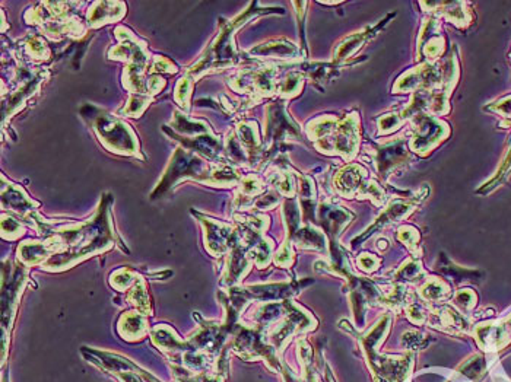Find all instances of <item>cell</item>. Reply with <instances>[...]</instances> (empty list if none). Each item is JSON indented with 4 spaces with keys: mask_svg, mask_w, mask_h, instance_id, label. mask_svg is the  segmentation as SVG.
Listing matches in <instances>:
<instances>
[{
    "mask_svg": "<svg viewBox=\"0 0 511 382\" xmlns=\"http://www.w3.org/2000/svg\"><path fill=\"white\" fill-rule=\"evenodd\" d=\"M127 301L130 304H133L140 314L148 315L151 312V307H149V297L147 292V286L144 279H142L139 275L136 277V280L133 282L132 289L127 293Z\"/></svg>",
    "mask_w": 511,
    "mask_h": 382,
    "instance_id": "4316f807",
    "label": "cell"
},
{
    "mask_svg": "<svg viewBox=\"0 0 511 382\" xmlns=\"http://www.w3.org/2000/svg\"><path fill=\"white\" fill-rule=\"evenodd\" d=\"M278 201H279L278 194H275V193H268L266 196L259 197V200L254 201V208L259 209V211L272 209V208H275V206L278 204Z\"/></svg>",
    "mask_w": 511,
    "mask_h": 382,
    "instance_id": "7bdbcfd3",
    "label": "cell"
},
{
    "mask_svg": "<svg viewBox=\"0 0 511 382\" xmlns=\"http://www.w3.org/2000/svg\"><path fill=\"white\" fill-rule=\"evenodd\" d=\"M352 218L354 215L345 208H337V206L330 204L320 206V222L332 238L337 237L340 230L351 222Z\"/></svg>",
    "mask_w": 511,
    "mask_h": 382,
    "instance_id": "d6986e66",
    "label": "cell"
},
{
    "mask_svg": "<svg viewBox=\"0 0 511 382\" xmlns=\"http://www.w3.org/2000/svg\"><path fill=\"white\" fill-rule=\"evenodd\" d=\"M389 18H393V15H390ZM383 19L381 23L376 25V26H368L365 29H362V31L357 33V34H352L351 37L345 38L342 43H340L336 50H334V62H342L345 60V58H348L349 55H352L361 46H364L368 40H372L377 31H380L381 26L384 23H387V19Z\"/></svg>",
    "mask_w": 511,
    "mask_h": 382,
    "instance_id": "ac0fdd59",
    "label": "cell"
},
{
    "mask_svg": "<svg viewBox=\"0 0 511 382\" xmlns=\"http://www.w3.org/2000/svg\"><path fill=\"white\" fill-rule=\"evenodd\" d=\"M125 12L126 6L120 2H97L88 12V21L93 28H98L104 23L122 19Z\"/></svg>",
    "mask_w": 511,
    "mask_h": 382,
    "instance_id": "7402d4cb",
    "label": "cell"
},
{
    "mask_svg": "<svg viewBox=\"0 0 511 382\" xmlns=\"http://www.w3.org/2000/svg\"><path fill=\"white\" fill-rule=\"evenodd\" d=\"M510 169H511V146H510V149H508V152H507L504 161L501 162V165H500L497 174L494 175V177H492L484 187H482L480 190H478V193H488V191H492L494 189H497L500 184L504 183V180L507 179V175H508Z\"/></svg>",
    "mask_w": 511,
    "mask_h": 382,
    "instance_id": "1f68e13d",
    "label": "cell"
},
{
    "mask_svg": "<svg viewBox=\"0 0 511 382\" xmlns=\"http://www.w3.org/2000/svg\"><path fill=\"white\" fill-rule=\"evenodd\" d=\"M295 243L300 248H311V250H325L326 248V237L325 235L311 225H305L304 228L298 229L291 243Z\"/></svg>",
    "mask_w": 511,
    "mask_h": 382,
    "instance_id": "d4e9b609",
    "label": "cell"
},
{
    "mask_svg": "<svg viewBox=\"0 0 511 382\" xmlns=\"http://www.w3.org/2000/svg\"><path fill=\"white\" fill-rule=\"evenodd\" d=\"M454 305H456L458 308H460L462 311H469L475 307L476 304V295L470 290V289H462L456 293V297H454L453 299Z\"/></svg>",
    "mask_w": 511,
    "mask_h": 382,
    "instance_id": "74e56055",
    "label": "cell"
},
{
    "mask_svg": "<svg viewBox=\"0 0 511 382\" xmlns=\"http://www.w3.org/2000/svg\"><path fill=\"white\" fill-rule=\"evenodd\" d=\"M428 191H430V189H428L427 184H425L423 190H419V191H418L412 198H409V200H404V198L391 200V201L389 203L387 208L384 209V212L377 218V221H376L370 228H368V229L365 230V233H364V235H359L358 238L354 240V244L367 240L374 230H377V229H380V228H383V226H386V225L394 223V222H397V221L404 219L405 216H408V215L415 209V206L419 204V203H422V201L425 200V197L428 196Z\"/></svg>",
    "mask_w": 511,
    "mask_h": 382,
    "instance_id": "ba28073f",
    "label": "cell"
},
{
    "mask_svg": "<svg viewBox=\"0 0 511 382\" xmlns=\"http://www.w3.org/2000/svg\"><path fill=\"white\" fill-rule=\"evenodd\" d=\"M448 286L438 279H428L421 289V298L425 302H440L448 297Z\"/></svg>",
    "mask_w": 511,
    "mask_h": 382,
    "instance_id": "f1b7e54d",
    "label": "cell"
},
{
    "mask_svg": "<svg viewBox=\"0 0 511 382\" xmlns=\"http://www.w3.org/2000/svg\"><path fill=\"white\" fill-rule=\"evenodd\" d=\"M191 90H193V80L190 78H183L180 79L177 87H176V101L181 105L186 107V110L189 108V100L191 95Z\"/></svg>",
    "mask_w": 511,
    "mask_h": 382,
    "instance_id": "8d00e7d4",
    "label": "cell"
},
{
    "mask_svg": "<svg viewBox=\"0 0 511 382\" xmlns=\"http://www.w3.org/2000/svg\"><path fill=\"white\" fill-rule=\"evenodd\" d=\"M397 238H399L401 243L408 245L412 251H415L418 248L419 232L413 226H402L399 229V233H397Z\"/></svg>",
    "mask_w": 511,
    "mask_h": 382,
    "instance_id": "f35d334b",
    "label": "cell"
},
{
    "mask_svg": "<svg viewBox=\"0 0 511 382\" xmlns=\"http://www.w3.org/2000/svg\"><path fill=\"white\" fill-rule=\"evenodd\" d=\"M82 351L90 359V362L100 366L102 371L115 375L120 382H161L125 356L87 347H83Z\"/></svg>",
    "mask_w": 511,
    "mask_h": 382,
    "instance_id": "5b68a950",
    "label": "cell"
},
{
    "mask_svg": "<svg viewBox=\"0 0 511 382\" xmlns=\"http://www.w3.org/2000/svg\"><path fill=\"white\" fill-rule=\"evenodd\" d=\"M258 4H251L250 9H247L244 14L238 15L228 23H225L222 31L219 33L218 38L214 41V44L209 47L206 54L199 60L193 68L189 69V75H193L194 78L202 76L206 72L211 70H219L223 68L231 66L236 58V48H234V33L237 29L246 23L247 19H250L253 15H259L260 12L256 9Z\"/></svg>",
    "mask_w": 511,
    "mask_h": 382,
    "instance_id": "3957f363",
    "label": "cell"
},
{
    "mask_svg": "<svg viewBox=\"0 0 511 382\" xmlns=\"http://www.w3.org/2000/svg\"><path fill=\"white\" fill-rule=\"evenodd\" d=\"M478 344L484 350H498L508 341V331L501 324H480L475 330Z\"/></svg>",
    "mask_w": 511,
    "mask_h": 382,
    "instance_id": "44dd1931",
    "label": "cell"
},
{
    "mask_svg": "<svg viewBox=\"0 0 511 382\" xmlns=\"http://www.w3.org/2000/svg\"><path fill=\"white\" fill-rule=\"evenodd\" d=\"M119 333L127 341L144 339L149 333L145 315L140 312H125L119 321Z\"/></svg>",
    "mask_w": 511,
    "mask_h": 382,
    "instance_id": "ffe728a7",
    "label": "cell"
},
{
    "mask_svg": "<svg viewBox=\"0 0 511 382\" xmlns=\"http://www.w3.org/2000/svg\"><path fill=\"white\" fill-rule=\"evenodd\" d=\"M447 136L448 127L446 123L437 120L433 115L421 112L416 115V127L409 146L413 152L425 155L433 151Z\"/></svg>",
    "mask_w": 511,
    "mask_h": 382,
    "instance_id": "52a82bcc",
    "label": "cell"
},
{
    "mask_svg": "<svg viewBox=\"0 0 511 382\" xmlns=\"http://www.w3.org/2000/svg\"><path fill=\"white\" fill-rule=\"evenodd\" d=\"M205 226L206 233V250L214 257H221L226 251L231 250L236 244H238V233L228 223L218 222L215 219H209L205 216L197 215Z\"/></svg>",
    "mask_w": 511,
    "mask_h": 382,
    "instance_id": "9c48e42d",
    "label": "cell"
},
{
    "mask_svg": "<svg viewBox=\"0 0 511 382\" xmlns=\"http://www.w3.org/2000/svg\"><path fill=\"white\" fill-rule=\"evenodd\" d=\"M250 254L247 253V247H243L241 243L236 244L230 250L228 264H226V272L222 277L223 285H236L250 269Z\"/></svg>",
    "mask_w": 511,
    "mask_h": 382,
    "instance_id": "2e32d148",
    "label": "cell"
},
{
    "mask_svg": "<svg viewBox=\"0 0 511 382\" xmlns=\"http://www.w3.org/2000/svg\"><path fill=\"white\" fill-rule=\"evenodd\" d=\"M380 264V260L372 254H361L358 257V266L364 272H374Z\"/></svg>",
    "mask_w": 511,
    "mask_h": 382,
    "instance_id": "b9f144b4",
    "label": "cell"
},
{
    "mask_svg": "<svg viewBox=\"0 0 511 382\" xmlns=\"http://www.w3.org/2000/svg\"><path fill=\"white\" fill-rule=\"evenodd\" d=\"M423 275V270H422V266L418 262V261H406L404 266L396 270L394 276H393V280L396 282H416L419 277H422Z\"/></svg>",
    "mask_w": 511,
    "mask_h": 382,
    "instance_id": "4dcf8cb0",
    "label": "cell"
},
{
    "mask_svg": "<svg viewBox=\"0 0 511 382\" xmlns=\"http://www.w3.org/2000/svg\"><path fill=\"white\" fill-rule=\"evenodd\" d=\"M110 204L111 197L102 198L93 221L56 229L51 238L58 243L59 250L43 264V269L50 272L70 269L76 262L115 245L116 233L111 229Z\"/></svg>",
    "mask_w": 511,
    "mask_h": 382,
    "instance_id": "6da1fadb",
    "label": "cell"
},
{
    "mask_svg": "<svg viewBox=\"0 0 511 382\" xmlns=\"http://www.w3.org/2000/svg\"><path fill=\"white\" fill-rule=\"evenodd\" d=\"M28 53L34 55V58H47L48 57V47L43 41L41 37H34L26 43Z\"/></svg>",
    "mask_w": 511,
    "mask_h": 382,
    "instance_id": "60d3db41",
    "label": "cell"
},
{
    "mask_svg": "<svg viewBox=\"0 0 511 382\" xmlns=\"http://www.w3.org/2000/svg\"><path fill=\"white\" fill-rule=\"evenodd\" d=\"M459 371L466 375L468 378L473 379V381H478L482 375L485 373L487 371V361L484 356L480 355H475L473 358H470L468 362H465Z\"/></svg>",
    "mask_w": 511,
    "mask_h": 382,
    "instance_id": "d6a6232c",
    "label": "cell"
},
{
    "mask_svg": "<svg viewBox=\"0 0 511 382\" xmlns=\"http://www.w3.org/2000/svg\"><path fill=\"white\" fill-rule=\"evenodd\" d=\"M443 85V70L437 69L431 63H423L419 68L405 73L399 80L396 82L393 91L394 92H408L421 87V91H430L434 87Z\"/></svg>",
    "mask_w": 511,
    "mask_h": 382,
    "instance_id": "30bf717a",
    "label": "cell"
},
{
    "mask_svg": "<svg viewBox=\"0 0 511 382\" xmlns=\"http://www.w3.org/2000/svg\"><path fill=\"white\" fill-rule=\"evenodd\" d=\"M287 136L298 137L300 132L294 120L287 114L285 105L273 102L268 107L266 111V126H265V137L268 142L279 143Z\"/></svg>",
    "mask_w": 511,
    "mask_h": 382,
    "instance_id": "8fae6325",
    "label": "cell"
},
{
    "mask_svg": "<svg viewBox=\"0 0 511 382\" xmlns=\"http://www.w3.org/2000/svg\"><path fill=\"white\" fill-rule=\"evenodd\" d=\"M149 102H151V98H148V97H142L140 94L139 95H132L127 105H125V108L120 112L126 114L129 117H139L142 112L147 110Z\"/></svg>",
    "mask_w": 511,
    "mask_h": 382,
    "instance_id": "836d02e7",
    "label": "cell"
},
{
    "mask_svg": "<svg viewBox=\"0 0 511 382\" xmlns=\"http://www.w3.org/2000/svg\"><path fill=\"white\" fill-rule=\"evenodd\" d=\"M93 126L101 143L111 152L122 155H136L139 143L132 129L117 117L98 112L93 117Z\"/></svg>",
    "mask_w": 511,
    "mask_h": 382,
    "instance_id": "277c9868",
    "label": "cell"
},
{
    "mask_svg": "<svg viewBox=\"0 0 511 382\" xmlns=\"http://www.w3.org/2000/svg\"><path fill=\"white\" fill-rule=\"evenodd\" d=\"M440 6L443 8L441 11H438L440 15H443L447 21L453 22L454 25H458L459 28L468 26L472 21L470 12L466 9L468 4L465 2H440Z\"/></svg>",
    "mask_w": 511,
    "mask_h": 382,
    "instance_id": "484cf974",
    "label": "cell"
},
{
    "mask_svg": "<svg viewBox=\"0 0 511 382\" xmlns=\"http://www.w3.org/2000/svg\"><path fill=\"white\" fill-rule=\"evenodd\" d=\"M438 28H440V22L437 18L433 16L425 21L419 33L418 53L422 54L425 58H428V60L438 58L444 51L446 40L443 36H440Z\"/></svg>",
    "mask_w": 511,
    "mask_h": 382,
    "instance_id": "5bb4252c",
    "label": "cell"
},
{
    "mask_svg": "<svg viewBox=\"0 0 511 382\" xmlns=\"http://www.w3.org/2000/svg\"><path fill=\"white\" fill-rule=\"evenodd\" d=\"M377 123H379L380 134H389V133L399 129L405 123V120L402 119L401 112H394V114H387V115L380 117Z\"/></svg>",
    "mask_w": 511,
    "mask_h": 382,
    "instance_id": "e575fe53",
    "label": "cell"
},
{
    "mask_svg": "<svg viewBox=\"0 0 511 382\" xmlns=\"http://www.w3.org/2000/svg\"><path fill=\"white\" fill-rule=\"evenodd\" d=\"M302 82H304V76L300 72H293L282 80V83L278 87V92L283 98H291L301 91Z\"/></svg>",
    "mask_w": 511,
    "mask_h": 382,
    "instance_id": "f546056e",
    "label": "cell"
},
{
    "mask_svg": "<svg viewBox=\"0 0 511 382\" xmlns=\"http://www.w3.org/2000/svg\"><path fill=\"white\" fill-rule=\"evenodd\" d=\"M256 127L258 126H256V123H253V122H246L238 126L240 143L243 144V148L250 154L251 158H253V152H258L259 146H260L259 133Z\"/></svg>",
    "mask_w": 511,
    "mask_h": 382,
    "instance_id": "83f0119b",
    "label": "cell"
},
{
    "mask_svg": "<svg viewBox=\"0 0 511 382\" xmlns=\"http://www.w3.org/2000/svg\"><path fill=\"white\" fill-rule=\"evenodd\" d=\"M409 151L405 140H391L389 143L376 146L374 151V162L377 172L380 174L381 179H387L391 169L399 166L402 164H406L409 161Z\"/></svg>",
    "mask_w": 511,
    "mask_h": 382,
    "instance_id": "7c38bea8",
    "label": "cell"
},
{
    "mask_svg": "<svg viewBox=\"0 0 511 382\" xmlns=\"http://www.w3.org/2000/svg\"><path fill=\"white\" fill-rule=\"evenodd\" d=\"M2 196H4L2 197L4 208H9V209L21 213L22 216H25L28 212H31L33 208L40 206L38 203L33 201L31 198H28L26 194L22 191V189H19L18 186H15L12 183H6L5 177H4Z\"/></svg>",
    "mask_w": 511,
    "mask_h": 382,
    "instance_id": "603a6c76",
    "label": "cell"
},
{
    "mask_svg": "<svg viewBox=\"0 0 511 382\" xmlns=\"http://www.w3.org/2000/svg\"><path fill=\"white\" fill-rule=\"evenodd\" d=\"M263 190V183L256 175H247L240 181V196L250 198L254 194H259Z\"/></svg>",
    "mask_w": 511,
    "mask_h": 382,
    "instance_id": "d590c367",
    "label": "cell"
},
{
    "mask_svg": "<svg viewBox=\"0 0 511 382\" xmlns=\"http://www.w3.org/2000/svg\"><path fill=\"white\" fill-rule=\"evenodd\" d=\"M250 54L259 57H275V58H297L302 54V51L287 40H276L266 44H260L254 47Z\"/></svg>",
    "mask_w": 511,
    "mask_h": 382,
    "instance_id": "cb8c5ba5",
    "label": "cell"
},
{
    "mask_svg": "<svg viewBox=\"0 0 511 382\" xmlns=\"http://www.w3.org/2000/svg\"><path fill=\"white\" fill-rule=\"evenodd\" d=\"M359 119L357 114L348 115L342 122H339L334 134H330L319 142L316 148L326 154L342 155L345 159H351L359 144Z\"/></svg>",
    "mask_w": 511,
    "mask_h": 382,
    "instance_id": "8992f818",
    "label": "cell"
},
{
    "mask_svg": "<svg viewBox=\"0 0 511 382\" xmlns=\"http://www.w3.org/2000/svg\"><path fill=\"white\" fill-rule=\"evenodd\" d=\"M180 179H193L197 181H204L211 186H222L223 181V168L206 165L201 158L186 152L184 149H177L174 158L169 162L164 179L157 186L152 193V198L159 197L168 189H172Z\"/></svg>",
    "mask_w": 511,
    "mask_h": 382,
    "instance_id": "7a4b0ae2",
    "label": "cell"
},
{
    "mask_svg": "<svg viewBox=\"0 0 511 382\" xmlns=\"http://www.w3.org/2000/svg\"><path fill=\"white\" fill-rule=\"evenodd\" d=\"M505 329H507V331H511V317L505 321Z\"/></svg>",
    "mask_w": 511,
    "mask_h": 382,
    "instance_id": "f6af8a7d",
    "label": "cell"
},
{
    "mask_svg": "<svg viewBox=\"0 0 511 382\" xmlns=\"http://www.w3.org/2000/svg\"><path fill=\"white\" fill-rule=\"evenodd\" d=\"M431 327L441 331L459 334L469 331V321L454 308L444 305L434 311H430Z\"/></svg>",
    "mask_w": 511,
    "mask_h": 382,
    "instance_id": "9a60e30c",
    "label": "cell"
},
{
    "mask_svg": "<svg viewBox=\"0 0 511 382\" xmlns=\"http://www.w3.org/2000/svg\"><path fill=\"white\" fill-rule=\"evenodd\" d=\"M2 233H4V238H6V240H16L23 233V229L15 219H12L9 216H4Z\"/></svg>",
    "mask_w": 511,
    "mask_h": 382,
    "instance_id": "ab89813d",
    "label": "cell"
},
{
    "mask_svg": "<svg viewBox=\"0 0 511 382\" xmlns=\"http://www.w3.org/2000/svg\"><path fill=\"white\" fill-rule=\"evenodd\" d=\"M365 171L359 165H351L337 172L334 179V187L337 193L344 197L358 196L365 184Z\"/></svg>",
    "mask_w": 511,
    "mask_h": 382,
    "instance_id": "e0dca14e",
    "label": "cell"
},
{
    "mask_svg": "<svg viewBox=\"0 0 511 382\" xmlns=\"http://www.w3.org/2000/svg\"><path fill=\"white\" fill-rule=\"evenodd\" d=\"M152 72H167V73H176L177 68L168 60L165 57H157L154 66H152Z\"/></svg>",
    "mask_w": 511,
    "mask_h": 382,
    "instance_id": "ee69618b",
    "label": "cell"
},
{
    "mask_svg": "<svg viewBox=\"0 0 511 382\" xmlns=\"http://www.w3.org/2000/svg\"><path fill=\"white\" fill-rule=\"evenodd\" d=\"M23 267L25 266L21 262V266H16L12 275H8V277L4 275V337H6L8 327L11 329L22 286L26 280V270Z\"/></svg>",
    "mask_w": 511,
    "mask_h": 382,
    "instance_id": "4fadbf2b",
    "label": "cell"
}]
</instances>
